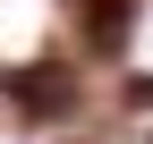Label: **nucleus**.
Here are the masks:
<instances>
[{
    "mask_svg": "<svg viewBox=\"0 0 153 144\" xmlns=\"http://www.w3.org/2000/svg\"><path fill=\"white\" fill-rule=\"evenodd\" d=\"M85 43L102 51V60H119V51L136 43V0H85Z\"/></svg>",
    "mask_w": 153,
    "mask_h": 144,
    "instance_id": "f03ea898",
    "label": "nucleus"
},
{
    "mask_svg": "<svg viewBox=\"0 0 153 144\" xmlns=\"http://www.w3.org/2000/svg\"><path fill=\"white\" fill-rule=\"evenodd\" d=\"M9 102H17L26 119H68V110H76V76H68L60 60H34V68L9 76Z\"/></svg>",
    "mask_w": 153,
    "mask_h": 144,
    "instance_id": "f257e3e1",
    "label": "nucleus"
},
{
    "mask_svg": "<svg viewBox=\"0 0 153 144\" xmlns=\"http://www.w3.org/2000/svg\"><path fill=\"white\" fill-rule=\"evenodd\" d=\"M119 102H128V119H136V136H153V68H136V76L119 85Z\"/></svg>",
    "mask_w": 153,
    "mask_h": 144,
    "instance_id": "7ed1b4c3",
    "label": "nucleus"
}]
</instances>
